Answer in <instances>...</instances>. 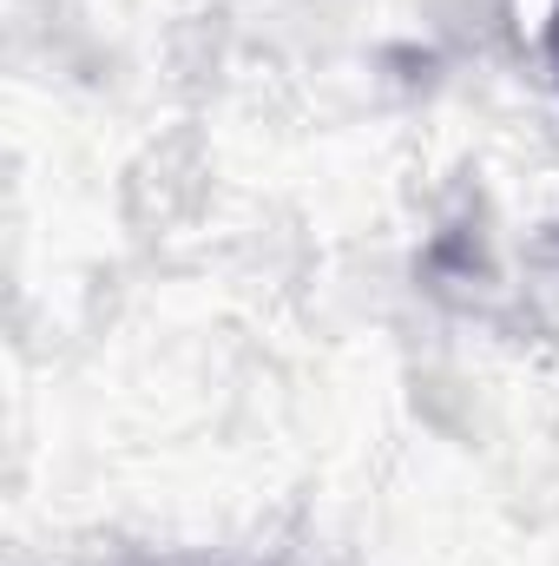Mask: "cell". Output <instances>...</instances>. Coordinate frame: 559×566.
Returning a JSON list of instances; mask_svg holds the SVG:
<instances>
[{
    "label": "cell",
    "instance_id": "obj_1",
    "mask_svg": "<svg viewBox=\"0 0 559 566\" xmlns=\"http://www.w3.org/2000/svg\"><path fill=\"white\" fill-rule=\"evenodd\" d=\"M547 60H553V80H559V7H553V27H547Z\"/></svg>",
    "mask_w": 559,
    "mask_h": 566
}]
</instances>
